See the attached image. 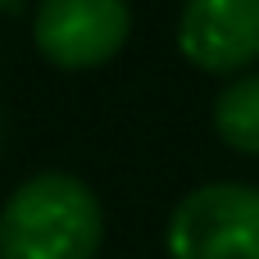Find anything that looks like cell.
<instances>
[{
	"label": "cell",
	"instance_id": "cell-4",
	"mask_svg": "<svg viewBox=\"0 0 259 259\" xmlns=\"http://www.w3.org/2000/svg\"><path fill=\"white\" fill-rule=\"evenodd\" d=\"M178 50L200 73H241L259 59V0H187Z\"/></svg>",
	"mask_w": 259,
	"mask_h": 259
},
{
	"label": "cell",
	"instance_id": "cell-6",
	"mask_svg": "<svg viewBox=\"0 0 259 259\" xmlns=\"http://www.w3.org/2000/svg\"><path fill=\"white\" fill-rule=\"evenodd\" d=\"M23 9V0H0V14H18Z\"/></svg>",
	"mask_w": 259,
	"mask_h": 259
},
{
	"label": "cell",
	"instance_id": "cell-5",
	"mask_svg": "<svg viewBox=\"0 0 259 259\" xmlns=\"http://www.w3.org/2000/svg\"><path fill=\"white\" fill-rule=\"evenodd\" d=\"M214 132L223 137V146H232L241 155H259V73H246L219 91Z\"/></svg>",
	"mask_w": 259,
	"mask_h": 259
},
{
	"label": "cell",
	"instance_id": "cell-3",
	"mask_svg": "<svg viewBox=\"0 0 259 259\" xmlns=\"http://www.w3.org/2000/svg\"><path fill=\"white\" fill-rule=\"evenodd\" d=\"M132 32L127 0H41L32 18V41L41 59L64 73H87L109 64Z\"/></svg>",
	"mask_w": 259,
	"mask_h": 259
},
{
	"label": "cell",
	"instance_id": "cell-2",
	"mask_svg": "<svg viewBox=\"0 0 259 259\" xmlns=\"http://www.w3.org/2000/svg\"><path fill=\"white\" fill-rule=\"evenodd\" d=\"M168 259H259V187H196L168 219Z\"/></svg>",
	"mask_w": 259,
	"mask_h": 259
},
{
	"label": "cell",
	"instance_id": "cell-1",
	"mask_svg": "<svg viewBox=\"0 0 259 259\" xmlns=\"http://www.w3.org/2000/svg\"><path fill=\"white\" fill-rule=\"evenodd\" d=\"M100 241V196L73 173H36L0 209V259H91Z\"/></svg>",
	"mask_w": 259,
	"mask_h": 259
}]
</instances>
